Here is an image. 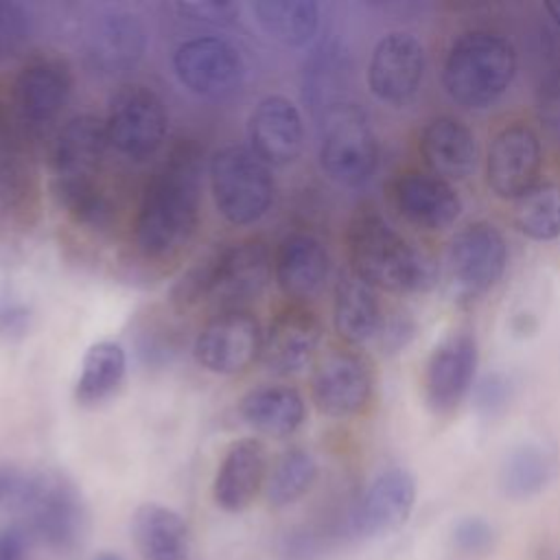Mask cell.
<instances>
[{
    "instance_id": "6da1fadb",
    "label": "cell",
    "mask_w": 560,
    "mask_h": 560,
    "mask_svg": "<svg viewBox=\"0 0 560 560\" xmlns=\"http://www.w3.org/2000/svg\"><path fill=\"white\" fill-rule=\"evenodd\" d=\"M201 212V162L179 147L147 182L133 219V245L147 260L179 254L197 232Z\"/></svg>"
},
{
    "instance_id": "7a4b0ae2",
    "label": "cell",
    "mask_w": 560,
    "mask_h": 560,
    "mask_svg": "<svg viewBox=\"0 0 560 560\" xmlns=\"http://www.w3.org/2000/svg\"><path fill=\"white\" fill-rule=\"evenodd\" d=\"M348 258L368 284L392 293H424L440 276L435 258L376 212H363L350 223Z\"/></svg>"
},
{
    "instance_id": "3957f363",
    "label": "cell",
    "mask_w": 560,
    "mask_h": 560,
    "mask_svg": "<svg viewBox=\"0 0 560 560\" xmlns=\"http://www.w3.org/2000/svg\"><path fill=\"white\" fill-rule=\"evenodd\" d=\"M514 44L486 28H472L453 39L442 66V85L448 98L472 112L497 105L516 77Z\"/></svg>"
},
{
    "instance_id": "277c9868",
    "label": "cell",
    "mask_w": 560,
    "mask_h": 560,
    "mask_svg": "<svg viewBox=\"0 0 560 560\" xmlns=\"http://www.w3.org/2000/svg\"><path fill=\"white\" fill-rule=\"evenodd\" d=\"M210 190L219 214L232 225H249L267 214L276 195L271 166L249 147L228 144L208 164Z\"/></svg>"
},
{
    "instance_id": "5b68a950",
    "label": "cell",
    "mask_w": 560,
    "mask_h": 560,
    "mask_svg": "<svg viewBox=\"0 0 560 560\" xmlns=\"http://www.w3.org/2000/svg\"><path fill=\"white\" fill-rule=\"evenodd\" d=\"M322 171L346 188L363 186L378 168V138L357 103H343L322 118Z\"/></svg>"
},
{
    "instance_id": "8992f818",
    "label": "cell",
    "mask_w": 560,
    "mask_h": 560,
    "mask_svg": "<svg viewBox=\"0 0 560 560\" xmlns=\"http://www.w3.org/2000/svg\"><path fill=\"white\" fill-rule=\"evenodd\" d=\"M103 122L109 147L127 160L147 162L164 144L168 116L162 98L151 88L125 83L109 96Z\"/></svg>"
},
{
    "instance_id": "52a82bcc",
    "label": "cell",
    "mask_w": 560,
    "mask_h": 560,
    "mask_svg": "<svg viewBox=\"0 0 560 560\" xmlns=\"http://www.w3.org/2000/svg\"><path fill=\"white\" fill-rule=\"evenodd\" d=\"M444 265L455 295L475 300L488 293L508 265V243L503 232L490 221L468 223L451 238Z\"/></svg>"
},
{
    "instance_id": "ba28073f",
    "label": "cell",
    "mask_w": 560,
    "mask_h": 560,
    "mask_svg": "<svg viewBox=\"0 0 560 560\" xmlns=\"http://www.w3.org/2000/svg\"><path fill=\"white\" fill-rule=\"evenodd\" d=\"M20 514L26 534L50 549L74 547L85 529V508L79 490L57 472H35L33 490Z\"/></svg>"
},
{
    "instance_id": "9c48e42d",
    "label": "cell",
    "mask_w": 560,
    "mask_h": 560,
    "mask_svg": "<svg viewBox=\"0 0 560 560\" xmlns=\"http://www.w3.org/2000/svg\"><path fill=\"white\" fill-rule=\"evenodd\" d=\"M173 70L188 92L210 101L234 96L245 81L243 55L214 35L182 42L173 52Z\"/></svg>"
},
{
    "instance_id": "30bf717a",
    "label": "cell",
    "mask_w": 560,
    "mask_h": 560,
    "mask_svg": "<svg viewBox=\"0 0 560 560\" xmlns=\"http://www.w3.org/2000/svg\"><path fill=\"white\" fill-rule=\"evenodd\" d=\"M72 94L70 66L59 57H39L26 63L11 90L15 122L31 136L50 131Z\"/></svg>"
},
{
    "instance_id": "8fae6325",
    "label": "cell",
    "mask_w": 560,
    "mask_h": 560,
    "mask_svg": "<svg viewBox=\"0 0 560 560\" xmlns=\"http://www.w3.org/2000/svg\"><path fill=\"white\" fill-rule=\"evenodd\" d=\"M212 254V273L208 304L223 311H245V304L258 300L271 280V252L258 241H241L219 247Z\"/></svg>"
},
{
    "instance_id": "7c38bea8",
    "label": "cell",
    "mask_w": 560,
    "mask_h": 560,
    "mask_svg": "<svg viewBox=\"0 0 560 560\" xmlns=\"http://www.w3.org/2000/svg\"><path fill=\"white\" fill-rule=\"evenodd\" d=\"M427 70L422 42L409 31L385 33L368 61V88L385 105L405 107L420 92Z\"/></svg>"
},
{
    "instance_id": "4fadbf2b",
    "label": "cell",
    "mask_w": 560,
    "mask_h": 560,
    "mask_svg": "<svg viewBox=\"0 0 560 560\" xmlns=\"http://www.w3.org/2000/svg\"><path fill=\"white\" fill-rule=\"evenodd\" d=\"M479 363L477 337L468 328L448 332L431 350L422 372V394L431 413H453L472 387Z\"/></svg>"
},
{
    "instance_id": "5bb4252c",
    "label": "cell",
    "mask_w": 560,
    "mask_h": 560,
    "mask_svg": "<svg viewBox=\"0 0 560 560\" xmlns=\"http://www.w3.org/2000/svg\"><path fill=\"white\" fill-rule=\"evenodd\" d=\"M262 330L249 311L217 313L197 332L195 361L212 374H241L260 357Z\"/></svg>"
},
{
    "instance_id": "9a60e30c",
    "label": "cell",
    "mask_w": 560,
    "mask_h": 560,
    "mask_svg": "<svg viewBox=\"0 0 560 560\" xmlns=\"http://www.w3.org/2000/svg\"><path fill=\"white\" fill-rule=\"evenodd\" d=\"M372 385V368L365 357L354 350L335 348L315 363L311 398L328 418H352L368 407Z\"/></svg>"
},
{
    "instance_id": "2e32d148",
    "label": "cell",
    "mask_w": 560,
    "mask_h": 560,
    "mask_svg": "<svg viewBox=\"0 0 560 560\" xmlns=\"http://www.w3.org/2000/svg\"><path fill=\"white\" fill-rule=\"evenodd\" d=\"M542 147L538 133L525 122L501 127L488 149L486 182L499 199L516 201L538 182Z\"/></svg>"
},
{
    "instance_id": "e0dca14e",
    "label": "cell",
    "mask_w": 560,
    "mask_h": 560,
    "mask_svg": "<svg viewBox=\"0 0 560 560\" xmlns=\"http://www.w3.org/2000/svg\"><path fill=\"white\" fill-rule=\"evenodd\" d=\"M147 50V28L129 11L96 15L83 37L85 61L101 77H118L136 68Z\"/></svg>"
},
{
    "instance_id": "ac0fdd59",
    "label": "cell",
    "mask_w": 560,
    "mask_h": 560,
    "mask_svg": "<svg viewBox=\"0 0 560 560\" xmlns=\"http://www.w3.org/2000/svg\"><path fill=\"white\" fill-rule=\"evenodd\" d=\"M322 335L324 326L319 317L313 311L293 304L280 311L262 332L260 361L276 376L295 374L313 361Z\"/></svg>"
},
{
    "instance_id": "d6986e66",
    "label": "cell",
    "mask_w": 560,
    "mask_h": 560,
    "mask_svg": "<svg viewBox=\"0 0 560 560\" xmlns=\"http://www.w3.org/2000/svg\"><path fill=\"white\" fill-rule=\"evenodd\" d=\"M249 149L269 166L295 162L304 147V122L298 105L280 94L260 98L247 118Z\"/></svg>"
},
{
    "instance_id": "ffe728a7",
    "label": "cell",
    "mask_w": 560,
    "mask_h": 560,
    "mask_svg": "<svg viewBox=\"0 0 560 560\" xmlns=\"http://www.w3.org/2000/svg\"><path fill=\"white\" fill-rule=\"evenodd\" d=\"M416 503V481L405 468L383 470L354 505L350 527L359 536H383L398 529Z\"/></svg>"
},
{
    "instance_id": "44dd1931",
    "label": "cell",
    "mask_w": 560,
    "mask_h": 560,
    "mask_svg": "<svg viewBox=\"0 0 560 560\" xmlns=\"http://www.w3.org/2000/svg\"><path fill=\"white\" fill-rule=\"evenodd\" d=\"M109 147L105 122L94 114H79L66 120L52 142V182L98 179Z\"/></svg>"
},
{
    "instance_id": "7402d4cb",
    "label": "cell",
    "mask_w": 560,
    "mask_h": 560,
    "mask_svg": "<svg viewBox=\"0 0 560 560\" xmlns=\"http://www.w3.org/2000/svg\"><path fill=\"white\" fill-rule=\"evenodd\" d=\"M394 203L411 225L427 232L446 230L462 214L457 190L448 182L420 171H409L396 179Z\"/></svg>"
},
{
    "instance_id": "603a6c76",
    "label": "cell",
    "mask_w": 560,
    "mask_h": 560,
    "mask_svg": "<svg viewBox=\"0 0 560 560\" xmlns=\"http://www.w3.org/2000/svg\"><path fill=\"white\" fill-rule=\"evenodd\" d=\"M330 273V256L326 245L306 232L282 238L273 256V278L278 289L295 300L306 302L322 293Z\"/></svg>"
},
{
    "instance_id": "cb8c5ba5",
    "label": "cell",
    "mask_w": 560,
    "mask_h": 560,
    "mask_svg": "<svg viewBox=\"0 0 560 560\" xmlns=\"http://www.w3.org/2000/svg\"><path fill=\"white\" fill-rule=\"evenodd\" d=\"M418 147L429 173L448 184L470 177L479 162V144L472 129L453 116L429 120Z\"/></svg>"
},
{
    "instance_id": "d4e9b609",
    "label": "cell",
    "mask_w": 560,
    "mask_h": 560,
    "mask_svg": "<svg viewBox=\"0 0 560 560\" xmlns=\"http://www.w3.org/2000/svg\"><path fill=\"white\" fill-rule=\"evenodd\" d=\"M267 481V448L258 438L236 440L223 455L212 494L225 512L245 510Z\"/></svg>"
},
{
    "instance_id": "484cf974",
    "label": "cell",
    "mask_w": 560,
    "mask_h": 560,
    "mask_svg": "<svg viewBox=\"0 0 560 560\" xmlns=\"http://www.w3.org/2000/svg\"><path fill=\"white\" fill-rule=\"evenodd\" d=\"M35 175L22 129L0 101V221H20L33 208Z\"/></svg>"
},
{
    "instance_id": "4316f807",
    "label": "cell",
    "mask_w": 560,
    "mask_h": 560,
    "mask_svg": "<svg viewBox=\"0 0 560 560\" xmlns=\"http://www.w3.org/2000/svg\"><path fill=\"white\" fill-rule=\"evenodd\" d=\"M383 317L376 289L352 269H343L337 276L332 295V322L337 335L350 346L365 343L378 335Z\"/></svg>"
},
{
    "instance_id": "83f0119b",
    "label": "cell",
    "mask_w": 560,
    "mask_h": 560,
    "mask_svg": "<svg viewBox=\"0 0 560 560\" xmlns=\"http://www.w3.org/2000/svg\"><path fill=\"white\" fill-rule=\"evenodd\" d=\"M238 413L262 435L289 438L302 427L306 402L291 385H262L241 398Z\"/></svg>"
},
{
    "instance_id": "f1b7e54d",
    "label": "cell",
    "mask_w": 560,
    "mask_h": 560,
    "mask_svg": "<svg viewBox=\"0 0 560 560\" xmlns=\"http://www.w3.org/2000/svg\"><path fill=\"white\" fill-rule=\"evenodd\" d=\"M133 540L144 560H188L190 556L186 523L160 503H144L136 510Z\"/></svg>"
},
{
    "instance_id": "f546056e",
    "label": "cell",
    "mask_w": 560,
    "mask_h": 560,
    "mask_svg": "<svg viewBox=\"0 0 560 560\" xmlns=\"http://www.w3.org/2000/svg\"><path fill=\"white\" fill-rule=\"evenodd\" d=\"M348 57L339 44H322L304 68V98L313 114L324 118L335 107L348 103Z\"/></svg>"
},
{
    "instance_id": "4dcf8cb0",
    "label": "cell",
    "mask_w": 560,
    "mask_h": 560,
    "mask_svg": "<svg viewBox=\"0 0 560 560\" xmlns=\"http://www.w3.org/2000/svg\"><path fill=\"white\" fill-rule=\"evenodd\" d=\"M252 11L258 26L289 48L306 46L319 28V4L313 0H256Z\"/></svg>"
},
{
    "instance_id": "1f68e13d",
    "label": "cell",
    "mask_w": 560,
    "mask_h": 560,
    "mask_svg": "<svg viewBox=\"0 0 560 560\" xmlns=\"http://www.w3.org/2000/svg\"><path fill=\"white\" fill-rule=\"evenodd\" d=\"M125 350L116 341L92 343L81 361V372L74 383V398L79 405H98L107 400L125 378Z\"/></svg>"
},
{
    "instance_id": "d6a6232c",
    "label": "cell",
    "mask_w": 560,
    "mask_h": 560,
    "mask_svg": "<svg viewBox=\"0 0 560 560\" xmlns=\"http://www.w3.org/2000/svg\"><path fill=\"white\" fill-rule=\"evenodd\" d=\"M556 475V455L540 442L514 446L501 466V488L512 499L538 494Z\"/></svg>"
},
{
    "instance_id": "836d02e7",
    "label": "cell",
    "mask_w": 560,
    "mask_h": 560,
    "mask_svg": "<svg viewBox=\"0 0 560 560\" xmlns=\"http://www.w3.org/2000/svg\"><path fill=\"white\" fill-rule=\"evenodd\" d=\"M52 195L61 210L85 230L105 232L116 219V206L98 179L52 182Z\"/></svg>"
},
{
    "instance_id": "e575fe53",
    "label": "cell",
    "mask_w": 560,
    "mask_h": 560,
    "mask_svg": "<svg viewBox=\"0 0 560 560\" xmlns=\"http://www.w3.org/2000/svg\"><path fill=\"white\" fill-rule=\"evenodd\" d=\"M514 223L532 241H553L560 236V184L538 182L516 199Z\"/></svg>"
},
{
    "instance_id": "d590c367",
    "label": "cell",
    "mask_w": 560,
    "mask_h": 560,
    "mask_svg": "<svg viewBox=\"0 0 560 560\" xmlns=\"http://www.w3.org/2000/svg\"><path fill=\"white\" fill-rule=\"evenodd\" d=\"M317 477V464L304 448L284 451L267 475V499L273 508H284L302 499Z\"/></svg>"
},
{
    "instance_id": "8d00e7d4",
    "label": "cell",
    "mask_w": 560,
    "mask_h": 560,
    "mask_svg": "<svg viewBox=\"0 0 560 560\" xmlns=\"http://www.w3.org/2000/svg\"><path fill=\"white\" fill-rule=\"evenodd\" d=\"M35 13L18 0H0V59L20 57L35 37Z\"/></svg>"
},
{
    "instance_id": "74e56055",
    "label": "cell",
    "mask_w": 560,
    "mask_h": 560,
    "mask_svg": "<svg viewBox=\"0 0 560 560\" xmlns=\"http://www.w3.org/2000/svg\"><path fill=\"white\" fill-rule=\"evenodd\" d=\"M177 13L197 24L210 26H228L238 20V4L230 0H190L177 2Z\"/></svg>"
},
{
    "instance_id": "f35d334b",
    "label": "cell",
    "mask_w": 560,
    "mask_h": 560,
    "mask_svg": "<svg viewBox=\"0 0 560 560\" xmlns=\"http://www.w3.org/2000/svg\"><path fill=\"white\" fill-rule=\"evenodd\" d=\"M536 109L547 133L560 138V66L549 68L540 79Z\"/></svg>"
},
{
    "instance_id": "ab89813d",
    "label": "cell",
    "mask_w": 560,
    "mask_h": 560,
    "mask_svg": "<svg viewBox=\"0 0 560 560\" xmlns=\"http://www.w3.org/2000/svg\"><path fill=\"white\" fill-rule=\"evenodd\" d=\"M35 472L11 464H0V510L20 512L33 490Z\"/></svg>"
},
{
    "instance_id": "60d3db41",
    "label": "cell",
    "mask_w": 560,
    "mask_h": 560,
    "mask_svg": "<svg viewBox=\"0 0 560 560\" xmlns=\"http://www.w3.org/2000/svg\"><path fill=\"white\" fill-rule=\"evenodd\" d=\"M512 400V383L505 374L492 372L486 374L475 392V405L483 416H497L508 409Z\"/></svg>"
},
{
    "instance_id": "b9f144b4",
    "label": "cell",
    "mask_w": 560,
    "mask_h": 560,
    "mask_svg": "<svg viewBox=\"0 0 560 560\" xmlns=\"http://www.w3.org/2000/svg\"><path fill=\"white\" fill-rule=\"evenodd\" d=\"M413 332H416L413 319L407 313L396 311L389 317H383V324H381V330H378L376 337L381 339L383 350L398 352L411 341Z\"/></svg>"
},
{
    "instance_id": "7bdbcfd3",
    "label": "cell",
    "mask_w": 560,
    "mask_h": 560,
    "mask_svg": "<svg viewBox=\"0 0 560 560\" xmlns=\"http://www.w3.org/2000/svg\"><path fill=\"white\" fill-rule=\"evenodd\" d=\"M31 311L20 302H0V337L18 339L28 330Z\"/></svg>"
},
{
    "instance_id": "ee69618b",
    "label": "cell",
    "mask_w": 560,
    "mask_h": 560,
    "mask_svg": "<svg viewBox=\"0 0 560 560\" xmlns=\"http://www.w3.org/2000/svg\"><path fill=\"white\" fill-rule=\"evenodd\" d=\"M455 538L466 551H483L492 540V529L481 518H466L457 525Z\"/></svg>"
},
{
    "instance_id": "f6af8a7d",
    "label": "cell",
    "mask_w": 560,
    "mask_h": 560,
    "mask_svg": "<svg viewBox=\"0 0 560 560\" xmlns=\"http://www.w3.org/2000/svg\"><path fill=\"white\" fill-rule=\"evenodd\" d=\"M28 534L20 525L0 529V560H26Z\"/></svg>"
},
{
    "instance_id": "bcb514c9",
    "label": "cell",
    "mask_w": 560,
    "mask_h": 560,
    "mask_svg": "<svg viewBox=\"0 0 560 560\" xmlns=\"http://www.w3.org/2000/svg\"><path fill=\"white\" fill-rule=\"evenodd\" d=\"M545 9H547V13L551 15V20L560 26V0H549V2H545Z\"/></svg>"
},
{
    "instance_id": "7dc6e473",
    "label": "cell",
    "mask_w": 560,
    "mask_h": 560,
    "mask_svg": "<svg viewBox=\"0 0 560 560\" xmlns=\"http://www.w3.org/2000/svg\"><path fill=\"white\" fill-rule=\"evenodd\" d=\"M94 560H122L118 553H101V556H96Z\"/></svg>"
}]
</instances>
